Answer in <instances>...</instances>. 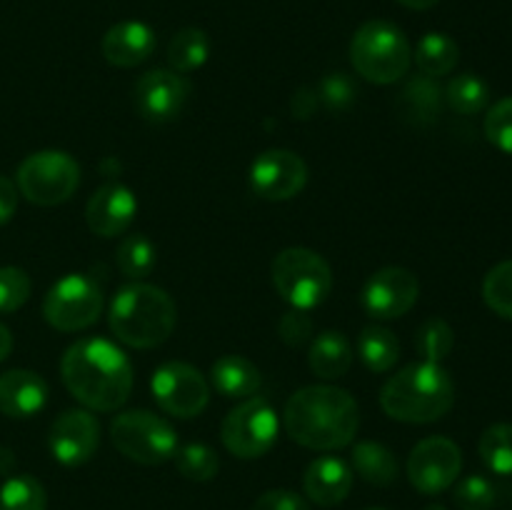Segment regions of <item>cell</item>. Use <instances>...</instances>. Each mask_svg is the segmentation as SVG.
Returning <instances> with one entry per match:
<instances>
[{
  "instance_id": "cell-26",
  "label": "cell",
  "mask_w": 512,
  "mask_h": 510,
  "mask_svg": "<svg viewBox=\"0 0 512 510\" xmlns=\"http://www.w3.org/2000/svg\"><path fill=\"white\" fill-rule=\"evenodd\" d=\"M210 58V38L200 28H183L173 35L168 45L170 70L185 75L203 68Z\"/></svg>"
},
{
  "instance_id": "cell-42",
  "label": "cell",
  "mask_w": 512,
  "mask_h": 510,
  "mask_svg": "<svg viewBox=\"0 0 512 510\" xmlns=\"http://www.w3.org/2000/svg\"><path fill=\"white\" fill-rule=\"evenodd\" d=\"M315 105H318V95H308V90H300L293 98V113L298 115V118H310Z\"/></svg>"
},
{
  "instance_id": "cell-21",
  "label": "cell",
  "mask_w": 512,
  "mask_h": 510,
  "mask_svg": "<svg viewBox=\"0 0 512 510\" xmlns=\"http://www.w3.org/2000/svg\"><path fill=\"white\" fill-rule=\"evenodd\" d=\"M210 383L223 398L230 400H248L263 385V375L243 355H223L210 368Z\"/></svg>"
},
{
  "instance_id": "cell-35",
  "label": "cell",
  "mask_w": 512,
  "mask_h": 510,
  "mask_svg": "<svg viewBox=\"0 0 512 510\" xmlns=\"http://www.w3.org/2000/svg\"><path fill=\"white\" fill-rule=\"evenodd\" d=\"M453 498L460 510H490L498 498V490L485 475H468L458 483Z\"/></svg>"
},
{
  "instance_id": "cell-45",
  "label": "cell",
  "mask_w": 512,
  "mask_h": 510,
  "mask_svg": "<svg viewBox=\"0 0 512 510\" xmlns=\"http://www.w3.org/2000/svg\"><path fill=\"white\" fill-rule=\"evenodd\" d=\"M13 465H15L13 453H10L8 448H0V475L10 473V468H13Z\"/></svg>"
},
{
  "instance_id": "cell-4",
  "label": "cell",
  "mask_w": 512,
  "mask_h": 510,
  "mask_svg": "<svg viewBox=\"0 0 512 510\" xmlns=\"http://www.w3.org/2000/svg\"><path fill=\"white\" fill-rule=\"evenodd\" d=\"M108 325L115 340L128 348H158L173 335L178 325V308L173 298L158 285H123L110 300Z\"/></svg>"
},
{
  "instance_id": "cell-3",
  "label": "cell",
  "mask_w": 512,
  "mask_h": 510,
  "mask_svg": "<svg viewBox=\"0 0 512 510\" xmlns=\"http://www.w3.org/2000/svg\"><path fill=\"white\" fill-rule=\"evenodd\" d=\"M455 403V385L440 363L405 365L380 390V405L400 423H435L450 413Z\"/></svg>"
},
{
  "instance_id": "cell-34",
  "label": "cell",
  "mask_w": 512,
  "mask_h": 510,
  "mask_svg": "<svg viewBox=\"0 0 512 510\" xmlns=\"http://www.w3.org/2000/svg\"><path fill=\"white\" fill-rule=\"evenodd\" d=\"M30 278L23 268L5 265L0 268V315L15 313L23 308L30 298Z\"/></svg>"
},
{
  "instance_id": "cell-5",
  "label": "cell",
  "mask_w": 512,
  "mask_h": 510,
  "mask_svg": "<svg viewBox=\"0 0 512 510\" xmlns=\"http://www.w3.org/2000/svg\"><path fill=\"white\" fill-rule=\"evenodd\" d=\"M350 63L355 73L375 85L398 83L408 75L413 48L403 30L388 20H368L350 40Z\"/></svg>"
},
{
  "instance_id": "cell-29",
  "label": "cell",
  "mask_w": 512,
  "mask_h": 510,
  "mask_svg": "<svg viewBox=\"0 0 512 510\" xmlns=\"http://www.w3.org/2000/svg\"><path fill=\"white\" fill-rule=\"evenodd\" d=\"M48 493L33 475H13L0 488V510H45Z\"/></svg>"
},
{
  "instance_id": "cell-27",
  "label": "cell",
  "mask_w": 512,
  "mask_h": 510,
  "mask_svg": "<svg viewBox=\"0 0 512 510\" xmlns=\"http://www.w3.org/2000/svg\"><path fill=\"white\" fill-rule=\"evenodd\" d=\"M120 273L130 280H140L145 275L153 273L155 263H158V250H155L153 240L145 238L143 233L128 235L123 243L118 245V255H115Z\"/></svg>"
},
{
  "instance_id": "cell-46",
  "label": "cell",
  "mask_w": 512,
  "mask_h": 510,
  "mask_svg": "<svg viewBox=\"0 0 512 510\" xmlns=\"http://www.w3.org/2000/svg\"><path fill=\"white\" fill-rule=\"evenodd\" d=\"M428 510H448V508H443V505H430Z\"/></svg>"
},
{
  "instance_id": "cell-19",
  "label": "cell",
  "mask_w": 512,
  "mask_h": 510,
  "mask_svg": "<svg viewBox=\"0 0 512 510\" xmlns=\"http://www.w3.org/2000/svg\"><path fill=\"white\" fill-rule=\"evenodd\" d=\"M305 495L320 508H333L340 505L353 490V468L343 458L323 455L313 460L303 475Z\"/></svg>"
},
{
  "instance_id": "cell-23",
  "label": "cell",
  "mask_w": 512,
  "mask_h": 510,
  "mask_svg": "<svg viewBox=\"0 0 512 510\" xmlns=\"http://www.w3.org/2000/svg\"><path fill=\"white\" fill-rule=\"evenodd\" d=\"M353 468L365 483L388 488L398 478V458L390 448L375 440H363L353 448Z\"/></svg>"
},
{
  "instance_id": "cell-8",
  "label": "cell",
  "mask_w": 512,
  "mask_h": 510,
  "mask_svg": "<svg viewBox=\"0 0 512 510\" xmlns=\"http://www.w3.org/2000/svg\"><path fill=\"white\" fill-rule=\"evenodd\" d=\"M15 183L25 200L53 208L75 195L80 185V165L63 150H40L20 163Z\"/></svg>"
},
{
  "instance_id": "cell-24",
  "label": "cell",
  "mask_w": 512,
  "mask_h": 510,
  "mask_svg": "<svg viewBox=\"0 0 512 510\" xmlns=\"http://www.w3.org/2000/svg\"><path fill=\"white\" fill-rule=\"evenodd\" d=\"M413 58L420 73L428 75V78H440V75L453 73L460 60V48L450 35L425 33L415 45Z\"/></svg>"
},
{
  "instance_id": "cell-6",
  "label": "cell",
  "mask_w": 512,
  "mask_h": 510,
  "mask_svg": "<svg viewBox=\"0 0 512 510\" xmlns=\"http://www.w3.org/2000/svg\"><path fill=\"white\" fill-rule=\"evenodd\" d=\"M273 285L280 298L298 310H313L333 290V270L310 248H285L273 260Z\"/></svg>"
},
{
  "instance_id": "cell-15",
  "label": "cell",
  "mask_w": 512,
  "mask_h": 510,
  "mask_svg": "<svg viewBox=\"0 0 512 510\" xmlns=\"http://www.w3.org/2000/svg\"><path fill=\"white\" fill-rule=\"evenodd\" d=\"M420 295V283L408 268H390L378 270L365 283L360 303L363 310L375 320H395L403 318L405 313L415 308Z\"/></svg>"
},
{
  "instance_id": "cell-2",
  "label": "cell",
  "mask_w": 512,
  "mask_h": 510,
  "mask_svg": "<svg viewBox=\"0 0 512 510\" xmlns=\"http://www.w3.org/2000/svg\"><path fill=\"white\" fill-rule=\"evenodd\" d=\"M283 423L295 443L328 453L353 443L360 413L348 390L335 385H308L290 395Z\"/></svg>"
},
{
  "instance_id": "cell-37",
  "label": "cell",
  "mask_w": 512,
  "mask_h": 510,
  "mask_svg": "<svg viewBox=\"0 0 512 510\" xmlns=\"http://www.w3.org/2000/svg\"><path fill=\"white\" fill-rule=\"evenodd\" d=\"M315 95L323 100L325 108L340 113V110L350 108V103L358 95V88H355V83L345 73H330L328 78H323V83H320Z\"/></svg>"
},
{
  "instance_id": "cell-7",
  "label": "cell",
  "mask_w": 512,
  "mask_h": 510,
  "mask_svg": "<svg viewBox=\"0 0 512 510\" xmlns=\"http://www.w3.org/2000/svg\"><path fill=\"white\" fill-rule=\"evenodd\" d=\"M110 440L128 460L140 465L168 463L178 450V433L150 410H125L110 423Z\"/></svg>"
},
{
  "instance_id": "cell-39",
  "label": "cell",
  "mask_w": 512,
  "mask_h": 510,
  "mask_svg": "<svg viewBox=\"0 0 512 510\" xmlns=\"http://www.w3.org/2000/svg\"><path fill=\"white\" fill-rule=\"evenodd\" d=\"M278 333L280 340H283L285 345H290V348H300V345L308 343L310 335H313V320H310L308 310H288V313L280 318Z\"/></svg>"
},
{
  "instance_id": "cell-14",
  "label": "cell",
  "mask_w": 512,
  "mask_h": 510,
  "mask_svg": "<svg viewBox=\"0 0 512 510\" xmlns=\"http://www.w3.org/2000/svg\"><path fill=\"white\" fill-rule=\"evenodd\" d=\"M188 95L190 83L183 75L168 68H155L140 75L135 83L133 105L140 118L153 125H163L183 113Z\"/></svg>"
},
{
  "instance_id": "cell-20",
  "label": "cell",
  "mask_w": 512,
  "mask_h": 510,
  "mask_svg": "<svg viewBox=\"0 0 512 510\" xmlns=\"http://www.w3.org/2000/svg\"><path fill=\"white\" fill-rule=\"evenodd\" d=\"M48 383L33 370H8L0 375V413L8 418H33L48 403Z\"/></svg>"
},
{
  "instance_id": "cell-43",
  "label": "cell",
  "mask_w": 512,
  "mask_h": 510,
  "mask_svg": "<svg viewBox=\"0 0 512 510\" xmlns=\"http://www.w3.org/2000/svg\"><path fill=\"white\" fill-rule=\"evenodd\" d=\"M10 350H13V335H10V330L0 323V363L8 358Z\"/></svg>"
},
{
  "instance_id": "cell-30",
  "label": "cell",
  "mask_w": 512,
  "mask_h": 510,
  "mask_svg": "<svg viewBox=\"0 0 512 510\" xmlns=\"http://www.w3.org/2000/svg\"><path fill=\"white\" fill-rule=\"evenodd\" d=\"M480 458L493 473L512 475V425L495 423L480 435Z\"/></svg>"
},
{
  "instance_id": "cell-16",
  "label": "cell",
  "mask_w": 512,
  "mask_h": 510,
  "mask_svg": "<svg viewBox=\"0 0 512 510\" xmlns=\"http://www.w3.org/2000/svg\"><path fill=\"white\" fill-rule=\"evenodd\" d=\"M100 445V423L90 410H65L48 435L50 455L65 468H80Z\"/></svg>"
},
{
  "instance_id": "cell-33",
  "label": "cell",
  "mask_w": 512,
  "mask_h": 510,
  "mask_svg": "<svg viewBox=\"0 0 512 510\" xmlns=\"http://www.w3.org/2000/svg\"><path fill=\"white\" fill-rule=\"evenodd\" d=\"M483 300L500 318L512 320V260H503L485 275Z\"/></svg>"
},
{
  "instance_id": "cell-28",
  "label": "cell",
  "mask_w": 512,
  "mask_h": 510,
  "mask_svg": "<svg viewBox=\"0 0 512 510\" xmlns=\"http://www.w3.org/2000/svg\"><path fill=\"white\" fill-rule=\"evenodd\" d=\"M445 98H448V105L455 113L475 115L480 110H485V105H488L490 88L475 73H463L450 80L448 88H445Z\"/></svg>"
},
{
  "instance_id": "cell-17",
  "label": "cell",
  "mask_w": 512,
  "mask_h": 510,
  "mask_svg": "<svg viewBox=\"0 0 512 510\" xmlns=\"http://www.w3.org/2000/svg\"><path fill=\"white\" fill-rule=\"evenodd\" d=\"M138 213V198L123 183H105L90 195L85 205L88 228L100 238H115L125 233Z\"/></svg>"
},
{
  "instance_id": "cell-18",
  "label": "cell",
  "mask_w": 512,
  "mask_h": 510,
  "mask_svg": "<svg viewBox=\"0 0 512 510\" xmlns=\"http://www.w3.org/2000/svg\"><path fill=\"white\" fill-rule=\"evenodd\" d=\"M155 30L143 20H123L103 35V55L115 68H135L155 53Z\"/></svg>"
},
{
  "instance_id": "cell-13",
  "label": "cell",
  "mask_w": 512,
  "mask_h": 510,
  "mask_svg": "<svg viewBox=\"0 0 512 510\" xmlns=\"http://www.w3.org/2000/svg\"><path fill=\"white\" fill-rule=\"evenodd\" d=\"M308 185V165L293 150H265L250 165V188L263 200H290Z\"/></svg>"
},
{
  "instance_id": "cell-1",
  "label": "cell",
  "mask_w": 512,
  "mask_h": 510,
  "mask_svg": "<svg viewBox=\"0 0 512 510\" xmlns=\"http://www.w3.org/2000/svg\"><path fill=\"white\" fill-rule=\"evenodd\" d=\"M60 378L78 403L98 413H113L133 393V365L128 355L105 338L75 340L60 360Z\"/></svg>"
},
{
  "instance_id": "cell-11",
  "label": "cell",
  "mask_w": 512,
  "mask_h": 510,
  "mask_svg": "<svg viewBox=\"0 0 512 510\" xmlns=\"http://www.w3.org/2000/svg\"><path fill=\"white\" fill-rule=\"evenodd\" d=\"M155 403L173 418H198L210 403V385L195 365L170 360L163 363L150 378Z\"/></svg>"
},
{
  "instance_id": "cell-40",
  "label": "cell",
  "mask_w": 512,
  "mask_h": 510,
  "mask_svg": "<svg viewBox=\"0 0 512 510\" xmlns=\"http://www.w3.org/2000/svg\"><path fill=\"white\" fill-rule=\"evenodd\" d=\"M253 510H310L308 500L293 490H268L253 503Z\"/></svg>"
},
{
  "instance_id": "cell-22",
  "label": "cell",
  "mask_w": 512,
  "mask_h": 510,
  "mask_svg": "<svg viewBox=\"0 0 512 510\" xmlns=\"http://www.w3.org/2000/svg\"><path fill=\"white\" fill-rule=\"evenodd\" d=\"M310 370L323 380H338L353 365V345L340 330H323L310 343Z\"/></svg>"
},
{
  "instance_id": "cell-47",
  "label": "cell",
  "mask_w": 512,
  "mask_h": 510,
  "mask_svg": "<svg viewBox=\"0 0 512 510\" xmlns=\"http://www.w3.org/2000/svg\"><path fill=\"white\" fill-rule=\"evenodd\" d=\"M370 510H383V508H370Z\"/></svg>"
},
{
  "instance_id": "cell-41",
  "label": "cell",
  "mask_w": 512,
  "mask_h": 510,
  "mask_svg": "<svg viewBox=\"0 0 512 510\" xmlns=\"http://www.w3.org/2000/svg\"><path fill=\"white\" fill-rule=\"evenodd\" d=\"M18 195V185L10 178H5V175H0V225H5L15 215V210H18Z\"/></svg>"
},
{
  "instance_id": "cell-12",
  "label": "cell",
  "mask_w": 512,
  "mask_h": 510,
  "mask_svg": "<svg viewBox=\"0 0 512 510\" xmlns=\"http://www.w3.org/2000/svg\"><path fill=\"white\" fill-rule=\"evenodd\" d=\"M463 453L458 443L443 435L420 440L408 458V480L418 493L438 495L458 480Z\"/></svg>"
},
{
  "instance_id": "cell-9",
  "label": "cell",
  "mask_w": 512,
  "mask_h": 510,
  "mask_svg": "<svg viewBox=\"0 0 512 510\" xmlns=\"http://www.w3.org/2000/svg\"><path fill=\"white\" fill-rule=\"evenodd\" d=\"M103 313V290L90 275L68 273L48 290L43 318L60 333H78L98 323Z\"/></svg>"
},
{
  "instance_id": "cell-38",
  "label": "cell",
  "mask_w": 512,
  "mask_h": 510,
  "mask_svg": "<svg viewBox=\"0 0 512 510\" xmlns=\"http://www.w3.org/2000/svg\"><path fill=\"white\" fill-rule=\"evenodd\" d=\"M435 78H423L413 80V83L405 88V103H410V113H418V115H438L440 108V90L438 85L433 83Z\"/></svg>"
},
{
  "instance_id": "cell-44",
  "label": "cell",
  "mask_w": 512,
  "mask_h": 510,
  "mask_svg": "<svg viewBox=\"0 0 512 510\" xmlns=\"http://www.w3.org/2000/svg\"><path fill=\"white\" fill-rule=\"evenodd\" d=\"M400 5H405V8L410 10H428L433 8V5H438L440 0H398Z\"/></svg>"
},
{
  "instance_id": "cell-31",
  "label": "cell",
  "mask_w": 512,
  "mask_h": 510,
  "mask_svg": "<svg viewBox=\"0 0 512 510\" xmlns=\"http://www.w3.org/2000/svg\"><path fill=\"white\" fill-rule=\"evenodd\" d=\"M175 468L183 478L195 480V483H205V480L215 478L220 468L218 453L205 443H188L183 448L175 450Z\"/></svg>"
},
{
  "instance_id": "cell-32",
  "label": "cell",
  "mask_w": 512,
  "mask_h": 510,
  "mask_svg": "<svg viewBox=\"0 0 512 510\" xmlns=\"http://www.w3.org/2000/svg\"><path fill=\"white\" fill-rule=\"evenodd\" d=\"M455 345L453 328L443 318H428L415 333V350L428 363H443Z\"/></svg>"
},
{
  "instance_id": "cell-36",
  "label": "cell",
  "mask_w": 512,
  "mask_h": 510,
  "mask_svg": "<svg viewBox=\"0 0 512 510\" xmlns=\"http://www.w3.org/2000/svg\"><path fill=\"white\" fill-rule=\"evenodd\" d=\"M485 138L503 153L512 155V95L498 100L485 115Z\"/></svg>"
},
{
  "instance_id": "cell-10",
  "label": "cell",
  "mask_w": 512,
  "mask_h": 510,
  "mask_svg": "<svg viewBox=\"0 0 512 510\" xmlns=\"http://www.w3.org/2000/svg\"><path fill=\"white\" fill-rule=\"evenodd\" d=\"M280 420L265 398H248L235 405L220 425V440L235 458H263L278 440Z\"/></svg>"
},
{
  "instance_id": "cell-25",
  "label": "cell",
  "mask_w": 512,
  "mask_h": 510,
  "mask_svg": "<svg viewBox=\"0 0 512 510\" xmlns=\"http://www.w3.org/2000/svg\"><path fill=\"white\" fill-rule=\"evenodd\" d=\"M358 355L370 373H388L400 358V343L383 325H368L360 330Z\"/></svg>"
}]
</instances>
